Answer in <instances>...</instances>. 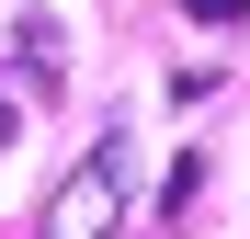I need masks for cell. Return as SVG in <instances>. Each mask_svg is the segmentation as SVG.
Listing matches in <instances>:
<instances>
[{
	"instance_id": "3957f363",
	"label": "cell",
	"mask_w": 250,
	"mask_h": 239,
	"mask_svg": "<svg viewBox=\"0 0 250 239\" xmlns=\"http://www.w3.org/2000/svg\"><path fill=\"white\" fill-rule=\"evenodd\" d=\"M182 12H193V23H239L250 0H182Z\"/></svg>"
},
{
	"instance_id": "277c9868",
	"label": "cell",
	"mask_w": 250,
	"mask_h": 239,
	"mask_svg": "<svg viewBox=\"0 0 250 239\" xmlns=\"http://www.w3.org/2000/svg\"><path fill=\"white\" fill-rule=\"evenodd\" d=\"M0 148H12V91H0Z\"/></svg>"
},
{
	"instance_id": "7a4b0ae2",
	"label": "cell",
	"mask_w": 250,
	"mask_h": 239,
	"mask_svg": "<svg viewBox=\"0 0 250 239\" xmlns=\"http://www.w3.org/2000/svg\"><path fill=\"white\" fill-rule=\"evenodd\" d=\"M12 68L34 80V103H46V91H57V80H68V34H57L46 12H23V23H12Z\"/></svg>"
},
{
	"instance_id": "6da1fadb",
	"label": "cell",
	"mask_w": 250,
	"mask_h": 239,
	"mask_svg": "<svg viewBox=\"0 0 250 239\" xmlns=\"http://www.w3.org/2000/svg\"><path fill=\"white\" fill-rule=\"evenodd\" d=\"M114 148L125 137H103V148L68 159V182H57V205H46V239H114V217H125V159Z\"/></svg>"
}]
</instances>
